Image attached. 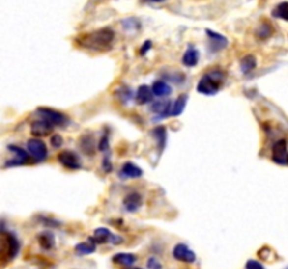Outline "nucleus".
Listing matches in <instances>:
<instances>
[{
    "label": "nucleus",
    "instance_id": "f257e3e1",
    "mask_svg": "<svg viewBox=\"0 0 288 269\" xmlns=\"http://www.w3.org/2000/svg\"><path fill=\"white\" fill-rule=\"evenodd\" d=\"M115 38V31L110 27L96 29L91 32H85L76 38V44L85 49L96 51V52H106L113 47Z\"/></svg>",
    "mask_w": 288,
    "mask_h": 269
},
{
    "label": "nucleus",
    "instance_id": "f03ea898",
    "mask_svg": "<svg viewBox=\"0 0 288 269\" xmlns=\"http://www.w3.org/2000/svg\"><path fill=\"white\" fill-rule=\"evenodd\" d=\"M227 73L221 69H211L205 72L197 84V91L204 96H215L218 94L221 86L225 83Z\"/></svg>",
    "mask_w": 288,
    "mask_h": 269
},
{
    "label": "nucleus",
    "instance_id": "7ed1b4c3",
    "mask_svg": "<svg viewBox=\"0 0 288 269\" xmlns=\"http://www.w3.org/2000/svg\"><path fill=\"white\" fill-rule=\"evenodd\" d=\"M20 242L17 237L6 230H0V261H11L19 255Z\"/></svg>",
    "mask_w": 288,
    "mask_h": 269
},
{
    "label": "nucleus",
    "instance_id": "20e7f679",
    "mask_svg": "<svg viewBox=\"0 0 288 269\" xmlns=\"http://www.w3.org/2000/svg\"><path fill=\"white\" fill-rule=\"evenodd\" d=\"M35 112L42 118L45 119L47 122H50L51 125L54 126H63L69 119L68 116L65 115L63 112H60L58 109H54V108H50V107H38L35 109Z\"/></svg>",
    "mask_w": 288,
    "mask_h": 269
},
{
    "label": "nucleus",
    "instance_id": "39448f33",
    "mask_svg": "<svg viewBox=\"0 0 288 269\" xmlns=\"http://www.w3.org/2000/svg\"><path fill=\"white\" fill-rule=\"evenodd\" d=\"M27 150L30 153L31 159L37 163H42L48 159V149L44 140L38 137H31L27 140Z\"/></svg>",
    "mask_w": 288,
    "mask_h": 269
},
{
    "label": "nucleus",
    "instance_id": "423d86ee",
    "mask_svg": "<svg viewBox=\"0 0 288 269\" xmlns=\"http://www.w3.org/2000/svg\"><path fill=\"white\" fill-rule=\"evenodd\" d=\"M90 240L93 241V242H96L97 245L99 244H113V245H117V244H121L124 239L118 236V234H114V233H111L109 229H106V227H99V229H96L94 233H93V236L89 237Z\"/></svg>",
    "mask_w": 288,
    "mask_h": 269
},
{
    "label": "nucleus",
    "instance_id": "0eeeda50",
    "mask_svg": "<svg viewBox=\"0 0 288 269\" xmlns=\"http://www.w3.org/2000/svg\"><path fill=\"white\" fill-rule=\"evenodd\" d=\"M271 160L278 165L288 167V144L287 140L280 139L271 147Z\"/></svg>",
    "mask_w": 288,
    "mask_h": 269
},
{
    "label": "nucleus",
    "instance_id": "6e6552de",
    "mask_svg": "<svg viewBox=\"0 0 288 269\" xmlns=\"http://www.w3.org/2000/svg\"><path fill=\"white\" fill-rule=\"evenodd\" d=\"M173 258L174 260L180 261V262H184V264H194L196 260H197V255L193 250H190L189 245L183 244V242H179L173 247Z\"/></svg>",
    "mask_w": 288,
    "mask_h": 269
},
{
    "label": "nucleus",
    "instance_id": "1a4fd4ad",
    "mask_svg": "<svg viewBox=\"0 0 288 269\" xmlns=\"http://www.w3.org/2000/svg\"><path fill=\"white\" fill-rule=\"evenodd\" d=\"M58 161L60 163L62 167L68 168V170H79L82 167V161H80L79 156L72 152V150H63L58 154Z\"/></svg>",
    "mask_w": 288,
    "mask_h": 269
},
{
    "label": "nucleus",
    "instance_id": "9d476101",
    "mask_svg": "<svg viewBox=\"0 0 288 269\" xmlns=\"http://www.w3.org/2000/svg\"><path fill=\"white\" fill-rule=\"evenodd\" d=\"M9 152L14 153V159L9 160L6 163V167H14V165H24L30 161V154L27 153L24 149H21L20 146H16V144H9Z\"/></svg>",
    "mask_w": 288,
    "mask_h": 269
},
{
    "label": "nucleus",
    "instance_id": "9b49d317",
    "mask_svg": "<svg viewBox=\"0 0 288 269\" xmlns=\"http://www.w3.org/2000/svg\"><path fill=\"white\" fill-rule=\"evenodd\" d=\"M144 203V198L142 195L137 191H132V192L127 193L122 199V205H124V209L129 213H135L141 209Z\"/></svg>",
    "mask_w": 288,
    "mask_h": 269
},
{
    "label": "nucleus",
    "instance_id": "f8f14e48",
    "mask_svg": "<svg viewBox=\"0 0 288 269\" xmlns=\"http://www.w3.org/2000/svg\"><path fill=\"white\" fill-rule=\"evenodd\" d=\"M79 149L85 156L93 157L97 152V144L93 134H83L79 137Z\"/></svg>",
    "mask_w": 288,
    "mask_h": 269
},
{
    "label": "nucleus",
    "instance_id": "ddd939ff",
    "mask_svg": "<svg viewBox=\"0 0 288 269\" xmlns=\"http://www.w3.org/2000/svg\"><path fill=\"white\" fill-rule=\"evenodd\" d=\"M172 106H173V103H172V101H166V100L152 103L149 107L150 112L156 114V116L153 118V121H156V119H163V118H168V116H170Z\"/></svg>",
    "mask_w": 288,
    "mask_h": 269
},
{
    "label": "nucleus",
    "instance_id": "4468645a",
    "mask_svg": "<svg viewBox=\"0 0 288 269\" xmlns=\"http://www.w3.org/2000/svg\"><path fill=\"white\" fill-rule=\"evenodd\" d=\"M207 35H208L209 41H211V51L212 52H218V51H222L228 47L229 41L227 37H224L222 34H218L217 31H212V29H205Z\"/></svg>",
    "mask_w": 288,
    "mask_h": 269
},
{
    "label": "nucleus",
    "instance_id": "2eb2a0df",
    "mask_svg": "<svg viewBox=\"0 0 288 269\" xmlns=\"http://www.w3.org/2000/svg\"><path fill=\"white\" fill-rule=\"evenodd\" d=\"M144 175V171L142 168L134 164L132 161H125L122 164L121 170H119V177L121 178H131V180H137V178H141Z\"/></svg>",
    "mask_w": 288,
    "mask_h": 269
},
{
    "label": "nucleus",
    "instance_id": "dca6fc26",
    "mask_svg": "<svg viewBox=\"0 0 288 269\" xmlns=\"http://www.w3.org/2000/svg\"><path fill=\"white\" fill-rule=\"evenodd\" d=\"M52 129L54 126L51 125L50 122H47L45 119H38V121H34L31 124V134H34L35 137H42V136H48L52 134Z\"/></svg>",
    "mask_w": 288,
    "mask_h": 269
},
{
    "label": "nucleus",
    "instance_id": "f3484780",
    "mask_svg": "<svg viewBox=\"0 0 288 269\" xmlns=\"http://www.w3.org/2000/svg\"><path fill=\"white\" fill-rule=\"evenodd\" d=\"M153 97H155V94L152 91V87L142 84L135 91V103L138 106H145V104H149V103L153 101Z\"/></svg>",
    "mask_w": 288,
    "mask_h": 269
},
{
    "label": "nucleus",
    "instance_id": "a211bd4d",
    "mask_svg": "<svg viewBox=\"0 0 288 269\" xmlns=\"http://www.w3.org/2000/svg\"><path fill=\"white\" fill-rule=\"evenodd\" d=\"M199 60H200V52L197 51L196 47L190 45L189 48H187V51L184 52L183 58H181L183 65L187 67H194V66H197Z\"/></svg>",
    "mask_w": 288,
    "mask_h": 269
},
{
    "label": "nucleus",
    "instance_id": "6ab92c4d",
    "mask_svg": "<svg viewBox=\"0 0 288 269\" xmlns=\"http://www.w3.org/2000/svg\"><path fill=\"white\" fill-rule=\"evenodd\" d=\"M137 255L135 254H129V252H118L115 255H113V262L117 264V265H121V267H132L135 262H137Z\"/></svg>",
    "mask_w": 288,
    "mask_h": 269
},
{
    "label": "nucleus",
    "instance_id": "aec40b11",
    "mask_svg": "<svg viewBox=\"0 0 288 269\" xmlns=\"http://www.w3.org/2000/svg\"><path fill=\"white\" fill-rule=\"evenodd\" d=\"M150 134L156 140L159 152L162 153L165 150V147H166V142H168V131H166V128L165 126H156L155 129H152Z\"/></svg>",
    "mask_w": 288,
    "mask_h": 269
},
{
    "label": "nucleus",
    "instance_id": "412c9836",
    "mask_svg": "<svg viewBox=\"0 0 288 269\" xmlns=\"http://www.w3.org/2000/svg\"><path fill=\"white\" fill-rule=\"evenodd\" d=\"M152 91L156 97H169L172 94V86L165 80H156L152 84Z\"/></svg>",
    "mask_w": 288,
    "mask_h": 269
},
{
    "label": "nucleus",
    "instance_id": "4be33fe9",
    "mask_svg": "<svg viewBox=\"0 0 288 269\" xmlns=\"http://www.w3.org/2000/svg\"><path fill=\"white\" fill-rule=\"evenodd\" d=\"M239 67H240V72L243 75H249L258 67V60L253 55H245L239 62Z\"/></svg>",
    "mask_w": 288,
    "mask_h": 269
},
{
    "label": "nucleus",
    "instance_id": "5701e85b",
    "mask_svg": "<svg viewBox=\"0 0 288 269\" xmlns=\"http://www.w3.org/2000/svg\"><path fill=\"white\" fill-rule=\"evenodd\" d=\"M37 240L40 242L42 250L50 251L55 247V236L51 231H42V233H40Z\"/></svg>",
    "mask_w": 288,
    "mask_h": 269
},
{
    "label": "nucleus",
    "instance_id": "b1692460",
    "mask_svg": "<svg viewBox=\"0 0 288 269\" xmlns=\"http://www.w3.org/2000/svg\"><path fill=\"white\" fill-rule=\"evenodd\" d=\"M187 101H189V96L187 94H180L177 97V100L173 103L172 106V111H170V116H179L184 112L186 106H187Z\"/></svg>",
    "mask_w": 288,
    "mask_h": 269
},
{
    "label": "nucleus",
    "instance_id": "393cba45",
    "mask_svg": "<svg viewBox=\"0 0 288 269\" xmlns=\"http://www.w3.org/2000/svg\"><path fill=\"white\" fill-rule=\"evenodd\" d=\"M96 248H97V244L93 242V241L89 239V240L85 241V242L76 244V245H75V252H76L78 255H90V254L96 252Z\"/></svg>",
    "mask_w": 288,
    "mask_h": 269
},
{
    "label": "nucleus",
    "instance_id": "a878e982",
    "mask_svg": "<svg viewBox=\"0 0 288 269\" xmlns=\"http://www.w3.org/2000/svg\"><path fill=\"white\" fill-rule=\"evenodd\" d=\"M114 96L117 97V100H118L119 103H124V104H127L132 98H135L134 97V91L127 86L117 87L115 91H114Z\"/></svg>",
    "mask_w": 288,
    "mask_h": 269
},
{
    "label": "nucleus",
    "instance_id": "bb28decb",
    "mask_svg": "<svg viewBox=\"0 0 288 269\" xmlns=\"http://www.w3.org/2000/svg\"><path fill=\"white\" fill-rule=\"evenodd\" d=\"M271 34H273V27H271V24L267 23V21L260 23L259 27L256 28V37H258L259 39H261V41L270 38Z\"/></svg>",
    "mask_w": 288,
    "mask_h": 269
},
{
    "label": "nucleus",
    "instance_id": "cd10ccee",
    "mask_svg": "<svg viewBox=\"0 0 288 269\" xmlns=\"http://www.w3.org/2000/svg\"><path fill=\"white\" fill-rule=\"evenodd\" d=\"M121 26H122V28L131 32V34H135V32H138L139 29H141V23L135 17H128V19L121 20Z\"/></svg>",
    "mask_w": 288,
    "mask_h": 269
},
{
    "label": "nucleus",
    "instance_id": "c85d7f7f",
    "mask_svg": "<svg viewBox=\"0 0 288 269\" xmlns=\"http://www.w3.org/2000/svg\"><path fill=\"white\" fill-rule=\"evenodd\" d=\"M273 17L288 21V1H281L271 11Z\"/></svg>",
    "mask_w": 288,
    "mask_h": 269
},
{
    "label": "nucleus",
    "instance_id": "c756f323",
    "mask_svg": "<svg viewBox=\"0 0 288 269\" xmlns=\"http://www.w3.org/2000/svg\"><path fill=\"white\" fill-rule=\"evenodd\" d=\"M97 149H99L101 153H110V131L109 128L104 129V132L100 137L99 143H97Z\"/></svg>",
    "mask_w": 288,
    "mask_h": 269
},
{
    "label": "nucleus",
    "instance_id": "7c9ffc66",
    "mask_svg": "<svg viewBox=\"0 0 288 269\" xmlns=\"http://www.w3.org/2000/svg\"><path fill=\"white\" fill-rule=\"evenodd\" d=\"M101 168L106 174H109L113 171V161H111V152L110 153L103 154V159H101Z\"/></svg>",
    "mask_w": 288,
    "mask_h": 269
},
{
    "label": "nucleus",
    "instance_id": "2f4dec72",
    "mask_svg": "<svg viewBox=\"0 0 288 269\" xmlns=\"http://www.w3.org/2000/svg\"><path fill=\"white\" fill-rule=\"evenodd\" d=\"M146 268L148 269H163V265L156 257H150L148 262H146Z\"/></svg>",
    "mask_w": 288,
    "mask_h": 269
},
{
    "label": "nucleus",
    "instance_id": "473e14b6",
    "mask_svg": "<svg viewBox=\"0 0 288 269\" xmlns=\"http://www.w3.org/2000/svg\"><path fill=\"white\" fill-rule=\"evenodd\" d=\"M63 144V137L58 134H54L51 136V146L54 149H59L60 146Z\"/></svg>",
    "mask_w": 288,
    "mask_h": 269
},
{
    "label": "nucleus",
    "instance_id": "72a5a7b5",
    "mask_svg": "<svg viewBox=\"0 0 288 269\" xmlns=\"http://www.w3.org/2000/svg\"><path fill=\"white\" fill-rule=\"evenodd\" d=\"M246 269H264V267L258 260H249L246 262Z\"/></svg>",
    "mask_w": 288,
    "mask_h": 269
},
{
    "label": "nucleus",
    "instance_id": "f704fd0d",
    "mask_svg": "<svg viewBox=\"0 0 288 269\" xmlns=\"http://www.w3.org/2000/svg\"><path fill=\"white\" fill-rule=\"evenodd\" d=\"M41 221L45 224V226H51V227H59V223L57 220H54V219H50V217H44V216H41L40 217Z\"/></svg>",
    "mask_w": 288,
    "mask_h": 269
},
{
    "label": "nucleus",
    "instance_id": "c9c22d12",
    "mask_svg": "<svg viewBox=\"0 0 288 269\" xmlns=\"http://www.w3.org/2000/svg\"><path fill=\"white\" fill-rule=\"evenodd\" d=\"M152 48V41H146V42H144L142 44V48H141V51H139V54L144 56V55H146L148 54V51Z\"/></svg>",
    "mask_w": 288,
    "mask_h": 269
},
{
    "label": "nucleus",
    "instance_id": "e433bc0d",
    "mask_svg": "<svg viewBox=\"0 0 288 269\" xmlns=\"http://www.w3.org/2000/svg\"><path fill=\"white\" fill-rule=\"evenodd\" d=\"M144 3H165L168 0H142Z\"/></svg>",
    "mask_w": 288,
    "mask_h": 269
},
{
    "label": "nucleus",
    "instance_id": "4c0bfd02",
    "mask_svg": "<svg viewBox=\"0 0 288 269\" xmlns=\"http://www.w3.org/2000/svg\"><path fill=\"white\" fill-rule=\"evenodd\" d=\"M127 269H144V268H132V267H128Z\"/></svg>",
    "mask_w": 288,
    "mask_h": 269
},
{
    "label": "nucleus",
    "instance_id": "58836bf2",
    "mask_svg": "<svg viewBox=\"0 0 288 269\" xmlns=\"http://www.w3.org/2000/svg\"><path fill=\"white\" fill-rule=\"evenodd\" d=\"M96 1H104V0H96Z\"/></svg>",
    "mask_w": 288,
    "mask_h": 269
},
{
    "label": "nucleus",
    "instance_id": "ea45409f",
    "mask_svg": "<svg viewBox=\"0 0 288 269\" xmlns=\"http://www.w3.org/2000/svg\"><path fill=\"white\" fill-rule=\"evenodd\" d=\"M284 269H288V267H286V268H284Z\"/></svg>",
    "mask_w": 288,
    "mask_h": 269
}]
</instances>
